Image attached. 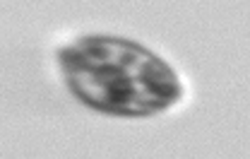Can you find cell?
Segmentation results:
<instances>
[{"label": "cell", "instance_id": "cell-1", "mask_svg": "<svg viewBox=\"0 0 250 159\" xmlns=\"http://www.w3.org/2000/svg\"><path fill=\"white\" fill-rule=\"evenodd\" d=\"M67 87L82 104L116 116H147L176 104L183 87L152 51L116 36H84L61 51Z\"/></svg>", "mask_w": 250, "mask_h": 159}]
</instances>
